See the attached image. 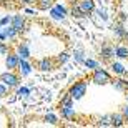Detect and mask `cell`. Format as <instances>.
I'll return each mask as SVG.
<instances>
[{
  "label": "cell",
  "instance_id": "6da1fadb",
  "mask_svg": "<svg viewBox=\"0 0 128 128\" xmlns=\"http://www.w3.org/2000/svg\"><path fill=\"white\" fill-rule=\"evenodd\" d=\"M90 82L92 83H95V85H108L110 82H112V75H110V72L103 66H98L95 70H92V76H90Z\"/></svg>",
  "mask_w": 128,
  "mask_h": 128
},
{
  "label": "cell",
  "instance_id": "7a4b0ae2",
  "mask_svg": "<svg viewBox=\"0 0 128 128\" xmlns=\"http://www.w3.org/2000/svg\"><path fill=\"white\" fill-rule=\"evenodd\" d=\"M20 80H22V76L18 75L17 70H7L4 73H0V82H4L10 90H15L20 85Z\"/></svg>",
  "mask_w": 128,
  "mask_h": 128
},
{
  "label": "cell",
  "instance_id": "3957f363",
  "mask_svg": "<svg viewBox=\"0 0 128 128\" xmlns=\"http://www.w3.org/2000/svg\"><path fill=\"white\" fill-rule=\"evenodd\" d=\"M86 90H88V80H78L75 83H72V86L68 88V93L76 102V100H82L86 95Z\"/></svg>",
  "mask_w": 128,
  "mask_h": 128
},
{
  "label": "cell",
  "instance_id": "277c9868",
  "mask_svg": "<svg viewBox=\"0 0 128 128\" xmlns=\"http://www.w3.org/2000/svg\"><path fill=\"white\" fill-rule=\"evenodd\" d=\"M66 15H68V8L60 2H55L53 7L48 10V17L52 20H57V22H63L66 18Z\"/></svg>",
  "mask_w": 128,
  "mask_h": 128
},
{
  "label": "cell",
  "instance_id": "5b68a950",
  "mask_svg": "<svg viewBox=\"0 0 128 128\" xmlns=\"http://www.w3.org/2000/svg\"><path fill=\"white\" fill-rule=\"evenodd\" d=\"M55 65H57L55 58H52V57H43V58H40V60L37 62V70L38 72H43V73H47V72H52L53 68H55Z\"/></svg>",
  "mask_w": 128,
  "mask_h": 128
},
{
  "label": "cell",
  "instance_id": "8992f818",
  "mask_svg": "<svg viewBox=\"0 0 128 128\" xmlns=\"http://www.w3.org/2000/svg\"><path fill=\"white\" fill-rule=\"evenodd\" d=\"M17 72H18V75L22 76V78H27V76H28L30 73L33 72L32 62H30L28 58H20V63H18V68H17Z\"/></svg>",
  "mask_w": 128,
  "mask_h": 128
},
{
  "label": "cell",
  "instance_id": "52a82bcc",
  "mask_svg": "<svg viewBox=\"0 0 128 128\" xmlns=\"http://www.w3.org/2000/svg\"><path fill=\"white\" fill-rule=\"evenodd\" d=\"M100 58L105 60V62H112V58H115V45L103 43L100 47Z\"/></svg>",
  "mask_w": 128,
  "mask_h": 128
},
{
  "label": "cell",
  "instance_id": "ba28073f",
  "mask_svg": "<svg viewBox=\"0 0 128 128\" xmlns=\"http://www.w3.org/2000/svg\"><path fill=\"white\" fill-rule=\"evenodd\" d=\"M10 24L18 30V33H24L25 30H27V18H25V15H22V14L12 15V22H10Z\"/></svg>",
  "mask_w": 128,
  "mask_h": 128
},
{
  "label": "cell",
  "instance_id": "9c48e42d",
  "mask_svg": "<svg viewBox=\"0 0 128 128\" xmlns=\"http://www.w3.org/2000/svg\"><path fill=\"white\" fill-rule=\"evenodd\" d=\"M18 63H20V57L15 52H8L5 55V66H7V70H17Z\"/></svg>",
  "mask_w": 128,
  "mask_h": 128
},
{
  "label": "cell",
  "instance_id": "30bf717a",
  "mask_svg": "<svg viewBox=\"0 0 128 128\" xmlns=\"http://www.w3.org/2000/svg\"><path fill=\"white\" fill-rule=\"evenodd\" d=\"M15 53L18 55L20 58H32V52H30V47H28V42H18L15 45Z\"/></svg>",
  "mask_w": 128,
  "mask_h": 128
},
{
  "label": "cell",
  "instance_id": "8fae6325",
  "mask_svg": "<svg viewBox=\"0 0 128 128\" xmlns=\"http://www.w3.org/2000/svg\"><path fill=\"white\" fill-rule=\"evenodd\" d=\"M68 15L73 17V18H85V17H86V14L80 8V5H78V0H72V2H70Z\"/></svg>",
  "mask_w": 128,
  "mask_h": 128
},
{
  "label": "cell",
  "instance_id": "7c38bea8",
  "mask_svg": "<svg viewBox=\"0 0 128 128\" xmlns=\"http://www.w3.org/2000/svg\"><path fill=\"white\" fill-rule=\"evenodd\" d=\"M58 113L63 120H73L76 116V112L73 108V105H60L58 108Z\"/></svg>",
  "mask_w": 128,
  "mask_h": 128
},
{
  "label": "cell",
  "instance_id": "4fadbf2b",
  "mask_svg": "<svg viewBox=\"0 0 128 128\" xmlns=\"http://www.w3.org/2000/svg\"><path fill=\"white\" fill-rule=\"evenodd\" d=\"M113 35H115V38H116L118 42H125V40H128V30L125 28V25L122 24V22L115 25Z\"/></svg>",
  "mask_w": 128,
  "mask_h": 128
},
{
  "label": "cell",
  "instance_id": "5bb4252c",
  "mask_svg": "<svg viewBox=\"0 0 128 128\" xmlns=\"http://www.w3.org/2000/svg\"><path fill=\"white\" fill-rule=\"evenodd\" d=\"M4 32H5V35H7V42L8 43H14V42H17V38H18V30L15 28L14 25L10 24V25H5L4 27Z\"/></svg>",
  "mask_w": 128,
  "mask_h": 128
},
{
  "label": "cell",
  "instance_id": "9a60e30c",
  "mask_svg": "<svg viewBox=\"0 0 128 128\" xmlns=\"http://www.w3.org/2000/svg\"><path fill=\"white\" fill-rule=\"evenodd\" d=\"M110 68L116 76H125L128 75V68L123 65L122 62H110Z\"/></svg>",
  "mask_w": 128,
  "mask_h": 128
},
{
  "label": "cell",
  "instance_id": "2e32d148",
  "mask_svg": "<svg viewBox=\"0 0 128 128\" xmlns=\"http://www.w3.org/2000/svg\"><path fill=\"white\" fill-rule=\"evenodd\" d=\"M115 58L126 60L128 58V45H125V43H116V45H115Z\"/></svg>",
  "mask_w": 128,
  "mask_h": 128
},
{
  "label": "cell",
  "instance_id": "e0dca14e",
  "mask_svg": "<svg viewBox=\"0 0 128 128\" xmlns=\"http://www.w3.org/2000/svg\"><path fill=\"white\" fill-rule=\"evenodd\" d=\"M78 5H80V8L83 10L86 15L93 14V12H95V8H96L95 0H78Z\"/></svg>",
  "mask_w": 128,
  "mask_h": 128
},
{
  "label": "cell",
  "instance_id": "ac0fdd59",
  "mask_svg": "<svg viewBox=\"0 0 128 128\" xmlns=\"http://www.w3.org/2000/svg\"><path fill=\"white\" fill-rule=\"evenodd\" d=\"M125 123H126V120H125L122 112H120V113H112L110 115V125H112V126L120 128V126H123Z\"/></svg>",
  "mask_w": 128,
  "mask_h": 128
},
{
  "label": "cell",
  "instance_id": "d6986e66",
  "mask_svg": "<svg viewBox=\"0 0 128 128\" xmlns=\"http://www.w3.org/2000/svg\"><path fill=\"white\" fill-rule=\"evenodd\" d=\"M15 90H17L15 93H17L18 98H28L32 95V86H27V85H18Z\"/></svg>",
  "mask_w": 128,
  "mask_h": 128
},
{
  "label": "cell",
  "instance_id": "ffe728a7",
  "mask_svg": "<svg viewBox=\"0 0 128 128\" xmlns=\"http://www.w3.org/2000/svg\"><path fill=\"white\" fill-rule=\"evenodd\" d=\"M72 58L75 60V63H78V65H83V63H85V60H86V57H85V52H83V48H82V47L75 48V52H73Z\"/></svg>",
  "mask_w": 128,
  "mask_h": 128
},
{
  "label": "cell",
  "instance_id": "44dd1931",
  "mask_svg": "<svg viewBox=\"0 0 128 128\" xmlns=\"http://www.w3.org/2000/svg\"><path fill=\"white\" fill-rule=\"evenodd\" d=\"M110 85L118 92H126V80H123V78H112Z\"/></svg>",
  "mask_w": 128,
  "mask_h": 128
},
{
  "label": "cell",
  "instance_id": "7402d4cb",
  "mask_svg": "<svg viewBox=\"0 0 128 128\" xmlns=\"http://www.w3.org/2000/svg\"><path fill=\"white\" fill-rule=\"evenodd\" d=\"M70 58H72V55L68 52H65V50H63V52H60L57 57H55V62H57V65H65Z\"/></svg>",
  "mask_w": 128,
  "mask_h": 128
},
{
  "label": "cell",
  "instance_id": "603a6c76",
  "mask_svg": "<svg viewBox=\"0 0 128 128\" xmlns=\"http://www.w3.org/2000/svg\"><path fill=\"white\" fill-rule=\"evenodd\" d=\"M55 4V0H37V7L40 10H50Z\"/></svg>",
  "mask_w": 128,
  "mask_h": 128
},
{
  "label": "cell",
  "instance_id": "cb8c5ba5",
  "mask_svg": "<svg viewBox=\"0 0 128 128\" xmlns=\"http://www.w3.org/2000/svg\"><path fill=\"white\" fill-rule=\"evenodd\" d=\"M43 122L45 123H48V125H58V115H55V113H47L45 116H43Z\"/></svg>",
  "mask_w": 128,
  "mask_h": 128
},
{
  "label": "cell",
  "instance_id": "d4e9b609",
  "mask_svg": "<svg viewBox=\"0 0 128 128\" xmlns=\"http://www.w3.org/2000/svg\"><path fill=\"white\" fill-rule=\"evenodd\" d=\"M93 14L98 17V18H102L103 22H108L110 20V17H108V10L106 8H95V12Z\"/></svg>",
  "mask_w": 128,
  "mask_h": 128
},
{
  "label": "cell",
  "instance_id": "484cf974",
  "mask_svg": "<svg viewBox=\"0 0 128 128\" xmlns=\"http://www.w3.org/2000/svg\"><path fill=\"white\" fill-rule=\"evenodd\" d=\"M75 103V98L66 92V93H63L62 95V98H60V105H73Z\"/></svg>",
  "mask_w": 128,
  "mask_h": 128
},
{
  "label": "cell",
  "instance_id": "4316f807",
  "mask_svg": "<svg viewBox=\"0 0 128 128\" xmlns=\"http://www.w3.org/2000/svg\"><path fill=\"white\" fill-rule=\"evenodd\" d=\"M83 65H85L88 70H95V68H98V66H100V62H98V60H95V58H86Z\"/></svg>",
  "mask_w": 128,
  "mask_h": 128
},
{
  "label": "cell",
  "instance_id": "83f0119b",
  "mask_svg": "<svg viewBox=\"0 0 128 128\" xmlns=\"http://www.w3.org/2000/svg\"><path fill=\"white\" fill-rule=\"evenodd\" d=\"M96 125H98V126H112V125H110V115L100 116V118L96 120Z\"/></svg>",
  "mask_w": 128,
  "mask_h": 128
},
{
  "label": "cell",
  "instance_id": "f1b7e54d",
  "mask_svg": "<svg viewBox=\"0 0 128 128\" xmlns=\"http://www.w3.org/2000/svg\"><path fill=\"white\" fill-rule=\"evenodd\" d=\"M8 92H10V88L5 85L4 82H0V98H5V96H8Z\"/></svg>",
  "mask_w": 128,
  "mask_h": 128
},
{
  "label": "cell",
  "instance_id": "f546056e",
  "mask_svg": "<svg viewBox=\"0 0 128 128\" xmlns=\"http://www.w3.org/2000/svg\"><path fill=\"white\" fill-rule=\"evenodd\" d=\"M10 22H12V15H5V17H2V18H0V27L10 25Z\"/></svg>",
  "mask_w": 128,
  "mask_h": 128
},
{
  "label": "cell",
  "instance_id": "4dcf8cb0",
  "mask_svg": "<svg viewBox=\"0 0 128 128\" xmlns=\"http://www.w3.org/2000/svg\"><path fill=\"white\" fill-rule=\"evenodd\" d=\"M10 52V47H8V42H4L0 45V55H7Z\"/></svg>",
  "mask_w": 128,
  "mask_h": 128
},
{
  "label": "cell",
  "instance_id": "1f68e13d",
  "mask_svg": "<svg viewBox=\"0 0 128 128\" xmlns=\"http://www.w3.org/2000/svg\"><path fill=\"white\" fill-rule=\"evenodd\" d=\"M24 14L25 15H37V10H33L30 5H27V7L24 8Z\"/></svg>",
  "mask_w": 128,
  "mask_h": 128
},
{
  "label": "cell",
  "instance_id": "d6a6232c",
  "mask_svg": "<svg viewBox=\"0 0 128 128\" xmlns=\"http://www.w3.org/2000/svg\"><path fill=\"white\" fill-rule=\"evenodd\" d=\"M18 2L24 7H27V5H37V0H18Z\"/></svg>",
  "mask_w": 128,
  "mask_h": 128
},
{
  "label": "cell",
  "instance_id": "836d02e7",
  "mask_svg": "<svg viewBox=\"0 0 128 128\" xmlns=\"http://www.w3.org/2000/svg\"><path fill=\"white\" fill-rule=\"evenodd\" d=\"M122 113H123L125 120H126V123H128V103H125L123 106H122Z\"/></svg>",
  "mask_w": 128,
  "mask_h": 128
},
{
  "label": "cell",
  "instance_id": "e575fe53",
  "mask_svg": "<svg viewBox=\"0 0 128 128\" xmlns=\"http://www.w3.org/2000/svg\"><path fill=\"white\" fill-rule=\"evenodd\" d=\"M125 20H126V14H125V12H122V14H120V22H122V24H125Z\"/></svg>",
  "mask_w": 128,
  "mask_h": 128
},
{
  "label": "cell",
  "instance_id": "d590c367",
  "mask_svg": "<svg viewBox=\"0 0 128 128\" xmlns=\"http://www.w3.org/2000/svg\"><path fill=\"white\" fill-rule=\"evenodd\" d=\"M125 100H126V103H128V90L125 92Z\"/></svg>",
  "mask_w": 128,
  "mask_h": 128
},
{
  "label": "cell",
  "instance_id": "8d00e7d4",
  "mask_svg": "<svg viewBox=\"0 0 128 128\" xmlns=\"http://www.w3.org/2000/svg\"><path fill=\"white\" fill-rule=\"evenodd\" d=\"M0 112H2V105H0Z\"/></svg>",
  "mask_w": 128,
  "mask_h": 128
},
{
  "label": "cell",
  "instance_id": "74e56055",
  "mask_svg": "<svg viewBox=\"0 0 128 128\" xmlns=\"http://www.w3.org/2000/svg\"><path fill=\"white\" fill-rule=\"evenodd\" d=\"M2 43H4V42H2V40H0V45H2Z\"/></svg>",
  "mask_w": 128,
  "mask_h": 128
}]
</instances>
